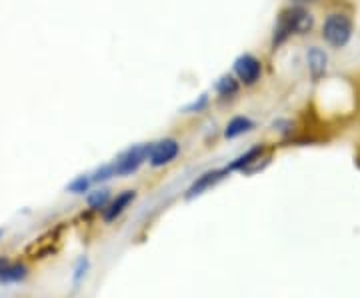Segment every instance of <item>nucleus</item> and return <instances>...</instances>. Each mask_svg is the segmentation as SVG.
Instances as JSON below:
<instances>
[{
  "label": "nucleus",
  "mask_w": 360,
  "mask_h": 298,
  "mask_svg": "<svg viewBox=\"0 0 360 298\" xmlns=\"http://www.w3.org/2000/svg\"><path fill=\"white\" fill-rule=\"evenodd\" d=\"M312 26H314V16L302 4H292V6L284 8L283 13L278 14L274 28H272V39H270L272 51L283 46L284 42L292 39L295 34H309Z\"/></svg>",
  "instance_id": "f257e3e1"
},
{
  "label": "nucleus",
  "mask_w": 360,
  "mask_h": 298,
  "mask_svg": "<svg viewBox=\"0 0 360 298\" xmlns=\"http://www.w3.org/2000/svg\"><path fill=\"white\" fill-rule=\"evenodd\" d=\"M322 40L330 46V48H345L354 32V25L350 20V16L345 13H330L321 28Z\"/></svg>",
  "instance_id": "f03ea898"
},
{
  "label": "nucleus",
  "mask_w": 360,
  "mask_h": 298,
  "mask_svg": "<svg viewBox=\"0 0 360 298\" xmlns=\"http://www.w3.org/2000/svg\"><path fill=\"white\" fill-rule=\"evenodd\" d=\"M148 155H150V143L134 144V146L127 148L124 153H120V155L112 160L116 176L127 179L130 174H134L144 162H148Z\"/></svg>",
  "instance_id": "7ed1b4c3"
},
{
  "label": "nucleus",
  "mask_w": 360,
  "mask_h": 298,
  "mask_svg": "<svg viewBox=\"0 0 360 298\" xmlns=\"http://www.w3.org/2000/svg\"><path fill=\"white\" fill-rule=\"evenodd\" d=\"M232 72H234V77L238 78L240 84L255 86L258 80L262 78V63L252 52H245L232 63Z\"/></svg>",
  "instance_id": "20e7f679"
},
{
  "label": "nucleus",
  "mask_w": 360,
  "mask_h": 298,
  "mask_svg": "<svg viewBox=\"0 0 360 298\" xmlns=\"http://www.w3.org/2000/svg\"><path fill=\"white\" fill-rule=\"evenodd\" d=\"M180 155V143L176 138H162L150 143V155H148V164L153 169H162L170 164L176 156Z\"/></svg>",
  "instance_id": "39448f33"
},
{
  "label": "nucleus",
  "mask_w": 360,
  "mask_h": 298,
  "mask_svg": "<svg viewBox=\"0 0 360 298\" xmlns=\"http://www.w3.org/2000/svg\"><path fill=\"white\" fill-rule=\"evenodd\" d=\"M231 174V170L226 169H212V170H206L202 172L200 176H196V181L188 186V190H186V198L191 200L194 196H200L205 195L206 190H210L212 186H217L220 181H224L226 176Z\"/></svg>",
  "instance_id": "423d86ee"
},
{
  "label": "nucleus",
  "mask_w": 360,
  "mask_h": 298,
  "mask_svg": "<svg viewBox=\"0 0 360 298\" xmlns=\"http://www.w3.org/2000/svg\"><path fill=\"white\" fill-rule=\"evenodd\" d=\"M307 68H309L310 78L319 82L324 78L328 70V54L321 46H310L307 51Z\"/></svg>",
  "instance_id": "0eeeda50"
},
{
  "label": "nucleus",
  "mask_w": 360,
  "mask_h": 298,
  "mask_svg": "<svg viewBox=\"0 0 360 298\" xmlns=\"http://www.w3.org/2000/svg\"><path fill=\"white\" fill-rule=\"evenodd\" d=\"M134 198H136V190H122L120 195L112 198L106 208L103 210V221L104 222H115L127 208L134 202Z\"/></svg>",
  "instance_id": "6e6552de"
},
{
  "label": "nucleus",
  "mask_w": 360,
  "mask_h": 298,
  "mask_svg": "<svg viewBox=\"0 0 360 298\" xmlns=\"http://www.w3.org/2000/svg\"><path fill=\"white\" fill-rule=\"evenodd\" d=\"M262 155H264V146H262V144H257V146L248 148V150L243 153L240 156H236L226 169L231 170V172H250L252 167H257L258 160L262 158Z\"/></svg>",
  "instance_id": "1a4fd4ad"
},
{
  "label": "nucleus",
  "mask_w": 360,
  "mask_h": 298,
  "mask_svg": "<svg viewBox=\"0 0 360 298\" xmlns=\"http://www.w3.org/2000/svg\"><path fill=\"white\" fill-rule=\"evenodd\" d=\"M257 129V124H255V120L248 117H234L229 120V124L224 127V138H238V136H245L248 132H252V130Z\"/></svg>",
  "instance_id": "9d476101"
},
{
  "label": "nucleus",
  "mask_w": 360,
  "mask_h": 298,
  "mask_svg": "<svg viewBox=\"0 0 360 298\" xmlns=\"http://www.w3.org/2000/svg\"><path fill=\"white\" fill-rule=\"evenodd\" d=\"M240 91V82L234 74H222V77L214 82V94L220 101H231Z\"/></svg>",
  "instance_id": "9b49d317"
},
{
  "label": "nucleus",
  "mask_w": 360,
  "mask_h": 298,
  "mask_svg": "<svg viewBox=\"0 0 360 298\" xmlns=\"http://www.w3.org/2000/svg\"><path fill=\"white\" fill-rule=\"evenodd\" d=\"M28 276V268L20 262H8L4 273H2V278H0V285H14V283H20Z\"/></svg>",
  "instance_id": "f8f14e48"
},
{
  "label": "nucleus",
  "mask_w": 360,
  "mask_h": 298,
  "mask_svg": "<svg viewBox=\"0 0 360 298\" xmlns=\"http://www.w3.org/2000/svg\"><path fill=\"white\" fill-rule=\"evenodd\" d=\"M92 186H94L92 174H80V176H77L75 181L68 182L66 190H68L70 195L80 196V195H89L90 190H92Z\"/></svg>",
  "instance_id": "ddd939ff"
},
{
  "label": "nucleus",
  "mask_w": 360,
  "mask_h": 298,
  "mask_svg": "<svg viewBox=\"0 0 360 298\" xmlns=\"http://www.w3.org/2000/svg\"><path fill=\"white\" fill-rule=\"evenodd\" d=\"M110 190L108 188H96V190H90L86 195V202L92 210H104L106 205L110 202Z\"/></svg>",
  "instance_id": "4468645a"
},
{
  "label": "nucleus",
  "mask_w": 360,
  "mask_h": 298,
  "mask_svg": "<svg viewBox=\"0 0 360 298\" xmlns=\"http://www.w3.org/2000/svg\"><path fill=\"white\" fill-rule=\"evenodd\" d=\"M208 104H210V96L208 94H200L196 101H193L191 104H186L184 108H182V112L184 115H200V112H205L206 108H208Z\"/></svg>",
  "instance_id": "2eb2a0df"
},
{
  "label": "nucleus",
  "mask_w": 360,
  "mask_h": 298,
  "mask_svg": "<svg viewBox=\"0 0 360 298\" xmlns=\"http://www.w3.org/2000/svg\"><path fill=\"white\" fill-rule=\"evenodd\" d=\"M90 174H92V181H94V184H103V182L110 181V179H115L116 176L115 164H112V162L103 164L101 169H96L94 172H90Z\"/></svg>",
  "instance_id": "dca6fc26"
},
{
  "label": "nucleus",
  "mask_w": 360,
  "mask_h": 298,
  "mask_svg": "<svg viewBox=\"0 0 360 298\" xmlns=\"http://www.w3.org/2000/svg\"><path fill=\"white\" fill-rule=\"evenodd\" d=\"M89 268H90V260L86 259V257H80V259L77 260V264H75V274H72L75 285H78V283L86 276Z\"/></svg>",
  "instance_id": "f3484780"
},
{
  "label": "nucleus",
  "mask_w": 360,
  "mask_h": 298,
  "mask_svg": "<svg viewBox=\"0 0 360 298\" xmlns=\"http://www.w3.org/2000/svg\"><path fill=\"white\" fill-rule=\"evenodd\" d=\"M272 127H274V130H278V132H290V129H292V124L288 122V120H274L272 122Z\"/></svg>",
  "instance_id": "a211bd4d"
},
{
  "label": "nucleus",
  "mask_w": 360,
  "mask_h": 298,
  "mask_svg": "<svg viewBox=\"0 0 360 298\" xmlns=\"http://www.w3.org/2000/svg\"><path fill=\"white\" fill-rule=\"evenodd\" d=\"M6 264H8V259H0V278H2V273L6 268Z\"/></svg>",
  "instance_id": "6ab92c4d"
},
{
  "label": "nucleus",
  "mask_w": 360,
  "mask_h": 298,
  "mask_svg": "<svg viewBox=\"0 0 360 298\" xmlns=\"http://www.w3.org/2000/svg\"><path fill=\"white\" fill-rule=\"evenodd\" d=\"M296 4H304V2H312V0H295Z\"/></svg>",
  "instance_id": "aec40b11"
},
{
  "label": "nucleus",
  "mask_w": 360,
  "mask_h": 298,
  "mask_svg": "<svg viewBox=\"0 0 360 298\" xmlns=\"http://www.w3.org/2000/svg\"><path fill=\"white\" fill-rule=\"evenodd\" d=\"M2 238H4V231L0 228V240H2Z\"/></svg>",
  "instance_id": "412c9836"
}]
</instances>
